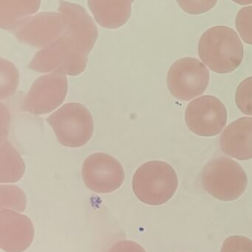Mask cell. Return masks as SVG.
Returning <instances> with one entry per match:
<instances>
[{
    "instance_id": "cell-1",
    "label": "cell",
    "mask_w": 252,
    "mask_h": 252,
    "mask_svg": "<svg viewBox=\"0 0 252 252\" xmlns=\"http://www.w3.org/2000/svg\"><path fill=\"white\" fill-rule=\"evenodd\" d=\"M243 45L235 31L228 26H214L202 34L198 42L200 60L219 74L230 73L241 64Z\"/></svg>"
},
{
    "instance_id": "cell-2",
    "label": "cell",
    "mask_w": 252,
    "mask_h": 252,
    "mask_svg": "<svg viewBox=\"0 0 252 252\" xmlns=\"http://www.w3.org/2000/svg\"><path fill=\"white\" fill-rule=\"evenodd\" d=\"M178 186L175 169L169 163L159 160L144 163L132 178V190L137 198L150 206H160L169 201Z\"/></svg>"
},
{
    "instance_id": "cell-3",
    "label": "cell",
    "mask_w": 252,
    "mask_h": 252,
    "mask_svg": "<svg viewBox=\"0 0 252 252\" xmlns=\"http://www.w3.org/2000/svg\"><path fill=\"white\" fill-rule=\"evenodd\" d=\"M201 180L204 189L222 201L237 200L247 187V176L242 166L226 157L217 158L208 163Z\"/></svg>"
},
{
    "instance_id": "cell-4",
    "label": "cell",
    "mask_w": 252,
    "mask_h": 252,
    "mask_svg": "<svg viewBox=\"0 0 252 252\" xmlns=\"http://www.w3.org/2000/svg\"><path fill=\"white\" fill-rule=\"evenodd\" d=\"M88 56L79 51L70 37L63 33L57 40L38 52L29 67L39 73L78 76L86 68Z\"/></svg>"
},
{
    "instance_id": "cell-5",
    "label": "cell",
    "mask_w": 252,
    "mask_h": 252,
    "mask_svg": "<svg viewBox=\"0 0 252 252\" xmlns=\"http://www.w3.org/2000/svg\"><path fill=\"white\" fill-rule=\"evenodd\" d=\"M57 141L64 147H81L89 142L94 133V119L80 103H67L47 119Z\"/></svg>"
},
{
    "instance_id": "cell-6",
    "label": "cell",
    "mask_w": 252,
    "mask_h": 252,
    "mask_svg": "<svg viewBox=\"0 0 252 252\" xmlns=\"http://www.w3.org/2000/svg\"><path fill=\"white\" fill-rule=\"evenodd\" d=\"M209 83L206 66L194 57H184L172 64L167 74V86L177 99L189 101L200 96Z\"/></svg>"
},
{
    "instance_id": "cell-7",
    "label": "cell",
    "mask_w": 252,
    "mask_h": 252,
    "mask_svg": "<svg viewBox=\"0 0 252 252\" xmlns=\"http://www.w3.org/2000/svg\"><path fill=\"white\" fill-rule=\"evenodd\" d=\"M228 119L223 103L212 95H204L190 102L185 110L187 127L195 135L213 137L222 132Z\"/></svg>"
},
{
    "instance_id": "cell-8",
    "label": "cell",
    "mask_w": 252,
    "mask_h": 252,
    "mask_svg": "<svg viewBox=\"0 0 252 252\" xmlns=\"http://www.w3.org/2000/svg\"><path fill=\"white\" fill-rule=\"evenodd\" d=\"M82 178L88 189L98 194L117 190L125 181V172L119 160L104 153H95L85 159Z\"/></svg>"
},
{
    "instance_id": "cell-9",
    "label": "cell",
    "mask_w": 252,
    "mask_h": 252,
    "mask_svg": "<svg viewBox=\"0 0 252 252\" xmlns=\"http://www.w3.org/2000/svg\"><path fill=\"white\" fill-rule=\"evenodd\" d=\"M67 93L65 75L50 73L40 76L26 94L23 110L35 115L51 113L64 102Z\"/></svg>"
},
{
    "instance_id": "cell-10",
    "label": "cell",
    "mask_w": 252,
    "mask_h": 252,
    "mask_svg": "<svg viewBox=\"0 0 252 252\" xmlns=\"http://www.w3.org/2000/svg\"><path fill=\"white\" fill-rule=\"evenodd\" d=\"M63 34L70 37L79 51L88 55L98 36V29L85 8L76 4L60 2Z\"/></svg>"
},
{
    "instance_id": "cell-11",
    "label": "cell",
    "mask_w": 252,
    "mask_h": 252,
    "mask_svg": "<svg viewBox=\"0 0 252 252\" xmlns=\"http://www.w3.org/2000/svg\"><path fill=\"white\" fill-rule=\"evenodd\" d=\"M33 222L26 215L11 209L0 211V247L6 252H22L34 239Z\"/></svg>"
},
{
    "instance_id": "cell-12",
    "label": "cell",
    "mask_w": 252,
    "mask_h": 252,
    "mask_svg": "<svg viewBox=\"0 0 252 252\" xmlns=\"http://www.w3.org/2000/svg\"><path fill=\"white\" fill-rule=\"evenodd\" d=\"M63 32L61 14L45 12L28 19L17 29L15 34L24 43L46 48L57 40Z\"/></svg>"
},
{
    "instance_id": "cell-13",
    "label": "cell",
    "mask_w": 252,
    "mask_h": 252,
    "mask_svg": "<svg viewBox=\"0 0 252 252\" xmlns=\"http://www.w3.org/2000/svg\"><path fill=\"white\" fill-rule=\"evenodd\" d=\"M221 150L238 160L252 158V117H241L231 122L220 138Z\"/></svg>"
},
{
    "instance_id": "cell-14",
    "label": "cell",
    "mask_w": 252,
    "mask_h": 252,
    "mask_svg": "<svg viewBox=\"0 0 252 252\" xmlns=\"http://www.w3.org/2000/svg\"><path fill=\"white\" fill-rule=\"evenodd\" d=\"M132 1H88L98 24L107 29L122 27L129 20Z\"/></svg>"
},
{
    "instance_id": "cell-15",
    "label": "cell",
    "mask_w": 252,
    "mask_h": 252,
    "mask_svg": "<svg viewBox=\"0 0 252 252\" xmlns=\"http://www.w3.org/2000/svg\"><path fill=\"white\" fill-rule=\"evenodd\" d=\"M40 3L37 1H1V27L6 29H18L29 19V16L39 10Z\"/></svg>"
},
{
    "instance_id": "cell-16",
    "label": "cell",
    "mask_w": 252,
    "mask_h": 252,
    "mask_svg": "<svg viewBox=\"0 0 252 252\" xmlns=\"http://www.w3.org/2000/svg\"><path fill=\"white\" fill-rule=\"evenodd\" d=\"M24 173L25 163L17 150L8 141L5 144L2 143L0 182H17Z\"/></svg>"
},
{
    "instance_id": "cell-17",
    "label": "cell",
    "mask_w": 252,
    "mask_h": 252,
    "mask_svg": "<svg viewBox=\"0 0 252 252\" xmlns=\"http://www.w3.org/2000/svg\"><path fill=\"white\" fill-rule=\"evenodd\" d=\"M0 208L2 209H14L18 212H24L27 206L26 194L15 185L0 186Z\"/></svg>"
},
{
    "instance_id": "cell-18",
    "label": "cell",
    "mask_w": 252,
    "mask_h": 252,
    "mask_svg": "<svg viewBox=\"0 0 252 252\" xmlns=\"http://www.w3.org/2000/svg\"><path fill=\"white\" fill-rule=\"evenodd\" d=\"M235 101L239 110L246 116H252V76L244 79L237 87Z\"/></svg>"
},
{
    "instance_id": "cell-19",
    "label": "cell",
    "mask_w": 252,
    "mask_h": 252,
    "mask_svg": "<svg viewBox=\"0 0 252 252\" xmlns=\"http://www.w3.org/2000/svg\"><path fill=\"white\" fill-rule=\"evenodd\" d=\"M235 26L243 42L252 45V5L242 8L236 17Z\"/></svg>"
},
{
    "instance_id": "cell-20",
    "label": "cell",
    "mask_w": 252,
    "mask_h": 252,
    "mask_svg": "<svg viewBox=\"0 0 252 252\" xmlns=\"http://www.w3.org/2000/svg\"><path fill=\"white\" fill-rule=\"evenodd\" d=\"M4 66L6 71L1 68V75L5 76H1V98H8L14 94L19 80V73L14 64L6 60V65Z\"/></svg>"
},
{
    "instance_id": "cell-21",
    "label": "cell",
    "mask_w": 252,
    "mask_h": 252,
    "mask_svg": "<svg viewBox=\"0 0 252 252\" xmlns=\"http://www.w3.org/2000/svg\"><path fill=\"white\" fill-rule=\"evenodd\" d=\"M221 252H252V240L243 236H231L224 241Z\"/></svg>"
},
{
    "instance_id": "cell-22",
    "label": "cell",
    "mask_w": 252,
    "mask_h": 252,
    "mask_svg": "<svg viewBox=\"0 0 252 252\" xmlns=\"http://www.w3.org/2000/svg\"><path fill=\"white\" fill-rule=\"evenodd\" d=\"M180 8L190 14H200L212 9L217 1H178Z\"/></svg>"
},
{
    "instance_id": "cell-23",
    "label": "cell",
    "mask_w": 252,
    "mask_h": 252,
    "mask_svg": "<svg viewBox=\"0 0 252 252\" xmlns=\"http://www.w3.org/2000/svg\"><path fill=\"white\" fill-rule=\"evenodd\" d=\"M108 252H146V251L136 242L121 240L114 243Z\"/></svg>"
}]
</instances>
